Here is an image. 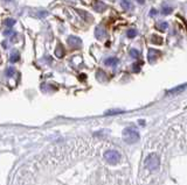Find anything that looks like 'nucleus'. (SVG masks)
Listing matches in <instances>:
<instances>
[{"instance_id": "nucleus-15", "label": "nucleus", "mask_w": 187, "mask_h": 185, "mask_svg": "<svg viewBox=\"0 0 187 185\" xmlns=\"http://www.w3.org/2000/svg\"><path fill=\"white\" fill-rule=\"evenodd\" d=\"M126 35L129 38H133L135 36H137V30L135 28H130V29H127Z\"/></svg>"}, {"instance_id": "nucleus-25", "label": "nucleus", "mask_w": 187, "mask_h": 185, "mask_svg": "<svg viewBox=\"0 0 187 185\" xmlns=\"http://www.w3.org/2000/svg\"><path fill=\"white\" fill-rule=\"evenodd\" d=\"M136 1H137L138 4H140V5H143V4L145 2V0H136Z\"/></svg>"}, {"instance_id": "nucleus-24", "label": "nucleus", "mask_w": 187, "mask_h": 185, "mask_svg": "<svg viewBox=\"0 0 187 185\" xmlns=\"http://www.w3.org/2000/svg\"><path fill=\"white\" fill-rule=\"evenodd\" d=\"M133 71H139V65L133 64Z\"/></svg>"}, {"instance_id": "nucleus-13", "label": "nucleus", "mask_w": 187, "mask_h": 185, "mask_svg": "<svg viewBox=\"0 0 187 185\" xmlns=\"http://www.w3.org/2000/svg\"><path fill=\"white\" fill-rule=\"evenodd\" d=\"M19 58H20V56H19V52L16 51V50H14V51L11 54L9 61H11L12 63H15V62H18V61H19Z\"/></svg>"}, {"instance_id": "nucleus-8", "label": "nucleus", "mask_w": 187, "mask_h": 185, "mask_svg": "<svg viewBox=\"0 0 187 185\" xmlns=\"http://www.w3.org/2000/svg\"><path fill=\"white\" fill-rule=\"evenodd\" d=\"M104 64L108 65V67H115V65L118 64V59L116 57H109V58H106L104 61Z\"/></svg>"}, {"instance_id": "nucleus-16", "label": "nucleus", "mask_w": 187, "mask_h": 185, "mask_svg": "<svg viewBox=\"0 0 187 185\" xmlns=\"http://www.w3.org/2000/svg\"><path fill=\"white\" fill-rule=\"evenodd\" d=\"M168 28V23L167 22H160L158 23V29L161 30V31H165V30Z\"/></svg>"}, {"instance_id": "nucleus-19", "label": "nucleus", "mask_w": 187, "mask_h": 185, "mask_svg": "<svg viewBox=\"0 0 187 185\" xmlns=\"http://www.w3.org/2000/svg\"><path fill=\"white\" fill-rule=\"evenodd\" d=\"M151 41H152V43H158V45H160V43L163 42V40H161L160 37H158L157 35H154V36L152 37V40H151Z\"/></svg>"}, {"instance_id": "nucleus-11", "label": "nucleus", "mask_w": 187, "mask_h": 185, "mask_svg": "<svg viewBox=\"0 0 187 185\" xmlns=\"http://www.w3.org/2000/svg\"><path fill=\"white\" fill-rule=\"evenodd\" d=\"M55 55H56V57H59V58H61V57L64 56V49H63V47L61 45H57V48H56V50H55Z\"/></svg>"}, {"instance_id": "nucleus-4", "label": "nucleus", "mask_w": 187, "mask_h": 185, "mask_svg": "<svg viewBox=\"0 0 187 185\" xmlns=\"http://www.w3.org/2000/svg\"><path fill=\"white\" fill-rule=\"evenodd\" d=\"M68 45H70V47H73V48H78V47H81L82 45V41H81V38L77 36H69L67 40Z\"/></svg>"}, {"instance_id": "nucleus-6", "label": "nucleus", "mask_w": 187, "mask_h": 185, "mask_svg": "<svg viewBox=\"0 0 187 185\" xmlns=\"http://www.w3.org/2000/svg\"><path fill=\"white\" fill-rule=\"evenodd\" d=\"M187 88V85L186 84H184V85H180V86H177L175 89H172V90H170L167 93L168 94H171V96H174V94H179V93H181L184 90L186 89Z\"/></svg>"}, {"instance_id": "nucleus-9", "label": "nucleus", "mask_w": 187, "mask_h": 185, "mask_svg": "<svg viewBox=\"0 0 187 185\" xmlns=\"http://www.w3.org/2000/svg\"><path fill=\"white\" fill-rule=\"evenodd\" d=\"M76 12L82 16L83 20H85V21H91V20H92V16H91L89 13H87V12H84V11H81V9H76Z\"/></svg>"}, {"instance_id": "nucleus-22", "label": "nucleus", "mask_w": 187, "mask_h": 185, "mask_svg": "<svg viewBox=\"0 0 187 185\" xmlns=\"http://www.w3.org/2000/svg\"><path fill=\"white\" fill-rule=\"evenodd\" d=\"M12 34H14V31L12 30V28H8V29H6L5 31H4V35L5 36H8V35H12Z\"/></svg>"}, {"instance_id": "nucleus-1", "label": "nucleus", "mask_w": 187, "mask_h": 185, "mask_svg": "<svg viewBox=\"0 0 187 185\" xmlns=\"http://www.w3.org/2000/svg\"><path fill=\"white\" fill-rule=\"evenodd\" d=\"M123 139L126 143H135L139 140V134L133 128H126L123 132Z\"/></svg>"}, {"instance_id": "nucleus-14", "label": "nucleus", "mask_w": 187, "mask_h": 185, "mask_svg": "<svg viewBox=\"0 0 187 185\" xmlns=\"http://www.w3.org/2000/svg\"><path fill=\"white\" fill-rule=\"evenodd\" d=\"M4 25L6 26V27H8V28H12L13 26L15 25V20L14 19H6V20H4Z\"/></svg>"}, {"instance_id": "nucleus-10", "label": "nucleus", "mask_w": 187, "mask_h": 185, "mask_svg": "<svg viewBox=\"0 0 187 185\" xmlns=\"http://www.w3.org/2000/svg\"><path fill=\"white\" fill-rule=\"evenodd\" d=\"M94 9H95L96 12H104L105 9H106V5L103 4V2H96V4L94 5Z\"/></svg>"}, {"instance_id": "nucleus-18", "label": "nucleus", "mask_w": 187, "mask_h": 185, "mask_svg": "<svg viewBox=\"0 0 187 185\" xmlns=\"http://www.w3.org/2000/svg\"><path fill=\"white\" fill-rule=\"evenodd\" d=\"M172 11H173V8L172 7H164L163 8V11H161V13L164 15H167V14H170V13H172Z\"/></svg>"}, {"instance_id": "nucleus-7", "label": "nucleus", "mask_w": 187, "mask_h": 185, "mask_svg": "<svg viewBox=\"0 0 187 185\" xmlns=\"http://www.w3.org/2000/svg\"><path fill=\"white\" fill-rule=\"evenodd\" d=\"M159 54H160V52L157 51V50H154V49H150L149 50V56H147L150 63H153V62L157 59L158 56H159Z\"/></svg>"}, {"instance_id": "nucleus-23", "label": "nucleus", "mask_w": 187, "mask_h": 185, "mask_svg": "<svg viewBox=\"0 0 187 185\" xmlns=\"http://www.w3.org/2000/svg\"><path fill=\"white\" fill-rule=\"evenodd\" d=\"M158 14V11L156 8H152L151 11H150V16H154V15Z\"/></svg>"}, {"instance_id": "nucleus-21", "label": "nucleus", "mask_w": 187, "mask_h": 185, "mask_svg": "<svg viewBox=\"0 0 187 185\" xmlns=\"http://www.w3.org/2000/svg\"><path fill=\"white\" fill-rule=\"evenodd\" d=\"M119 113H122V111H119V110H113V111H108L105 114L106 115H112V114H119Z\"/></svg>"}, {"instance_id": "nucleus-17", "label": "nucleus", "mask_w": 187, "mask_h": 185, "mask_svg": "<svg viewBox=\"0 0 187 185\" xmlns=\"http://www.w3.org/2000/svg\"><path fill=\"white\" fill-rule=\"evenodd\" d=\"M130 55H131V57L137 58V57H139V51H138L137 49H131V50H130Z\"/></svg>"}, {"instance_id": "nucleus-5", "label": "nucleus", "mask_w": 187, "mask_h": 185, "mask_svg": "<svg viewBox=\"0 0 187 185\" xmlns=\"http://www.w3.org/2000/svg\"><path fill=\"white\" fill-rule=\"evenodd\" d=\"M95 36L97 37L98 40L104 38L106 36V30L102 26H98V27H96V29H95Z\"/></svg>"}, {"instance_id": "nucleus-12", "label": "nucleus", "mask_w": 187, "mask_h": 185, "mask_svg": "<svg viewBox=\"0 0 187 185\" xmlns=\"http://www.w3.org/2000/svg\"><path fill=\"white\" fill-rule=\"evenodd\" d=\"M120 6L124 9H131L132 8V5H131L130 0H120Z\"/></svg>"}, {"instance_id": "nucleus-20", "label": "nucleus", "mask_w": 187, "mask_h": 185, "mask_svg": "<svg viewBox=\"0 0 187 185\" xmlns=\"http://www.w3.org/2000/svg\"><path fill=\"white\" fill-rule=\"evenodd\" d=\"M13 74H14V69H13V68H8L7 70H6V76H7V77L13 76Z\"/></svg>"}, {"instance_id": "nucleus-2", "label": "nucleus", "mask_w": 187, "mask_h": 185, "mask_svg": "<svg viewBox=\"0 0 187 185\" xmlns=\"http://www.w3.org/2000/svg\"><path fill=\"white\" fill-rule=\"evenodd\" d=\"M159 164H160V162H159V158L156 154H150L145 160V167L151 171H154L156 169H158Z\"/></svg>"}, {"instance_id": "nucleus-3", "label": "nucleus", "mask_w": 187, "mask_h": 185, "mask_svg": "<svg viewBox=\"0 0 187 185\" xmlns=\"http://www.w3.org/2000/svg\"><path fill=\"white\" fill-rule=\"evenodd\" d=\"M104 158L106 160V162H109L110 164H116L120 160V155L116 150H108L104 153Z\"/></svg>"}]
</instances>
